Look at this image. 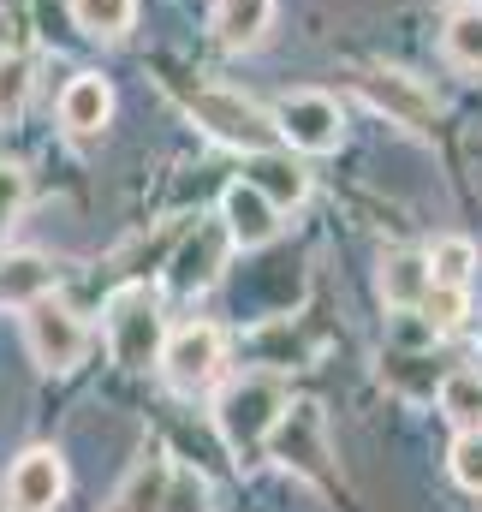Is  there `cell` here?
Masks as SVG:
<instances>
[{"label": "cell", "instance_id": "obj_1", "mask_svg": "<svg viewBox=\"0 0 482 512\" xmlns=\"http://www.w3.org/2000/svg\"><path fill=\"white\" fill-rule=\"evenodd\" d=\"M280 417H286V387L274 376H239L215 399V429H221V441L233 447L239 465H262Z\"/></svg>", "mask_w": 482, "mask_h": 512}, {"label": "cell", "instance_id": "obj_2", "mask_svg": "<svg viewBox=\"0 0 482 512\" xmlns=\"http://www.w3.org/2000/svg\"><path fill=\"white\" fill-rule=\"evenodd\" d=\"M108 352L120 358L125 370H149L161 364V346H167V316H161V298L131 280L120 292H108Z\"/></svg>", "mask_w": 482, "mask_h": 512}, {"label": "cell", "instance_id": "obj_3", "mask_svg": "<svg viewBox=\"0 0 482 512\" xmlns=\"http://www.w3.org/2000/svg\"><path fill=\"white\" fill-rule=\"evenodd\" d=\"M191 120L209 131V137H221V143H233L244 155H256V149H274L280 143V126H274V114H262L250 96L239 90H221V84H209V90H191Z\"/></svg>", "mask_w": 482, "mask_h": 512}, {"label": "cell", "instance_id": "obj_4", "mask_svg": "<svg viewBox=\"0 0 482 512\" xmlns=\"http://www.w3.org/2000/svg\"><path fill=\"white\" fill-rule=\"evenodd\" d=\"M24 346H30V358L42 370H78L84 352H90V328H84V316L72 304H60L48 292V298H36L24 310Z\"/></svg>", "mask_w": 482, "mask_h": 512}, {"label": "cell", "instance_id": "obj_5", "mask_svg": "<svg viewBox=\"0 0 482 512\" xmlns=\"http://www.w3.org/2000/svg\"><path fill=\"white\" fill-rule=\"evenodd\" d=\"M161 370H167V382L179 387V393H209V387L221 382V370H227V334L215 322L173 328L167 346H161Z\"/></svg>", "mask_w": 482, "mask_h": 512}, {"label": "cell", "instance_id": "obj_6", "mask_svg": "<svg viewBox=\"0 0 482 512\" xmlns=\"http://www.w3.org/2000/svg\"><path fill=\"white\" fill-rule=\"evenodd\" d=\"M274 126H280V137H286L292 149H304V155H328V149H340V137H346L340 102L322 96V90H292V96H280V102H274Z\"/></svg>", "mask_w": 482, "mask_h": 512}, {"label": "cell", "instance_id": "obj_7", "mask_svg": "<svg viewBox=\"0 0 482 512\" xmlns=\"http://www.w3.org/2000/svg\"><path fill=\"white\" fill-rule=\"evenodd\" d=\"M358 96L375 108V114H387L393 126L405 131H435V120H441V108H435V96L411 78V72H358Z\"/></svg>", "mask_w": 482, "mask_h": 512}, {"label": "cell", "instance_id": "obj_8", "mask_svg": "<svg viewBox=\"0 0 482 512\" xmlns=\"http://www.w3.org/2000/svg\"><path fill=\"white\" fill-rule=\"evenodd\" d=\"M60 495H66V459L54 447L18 453V465L6 471V507L12 512H54Z\"/></svg>", "mask_w": 482, "mask_h": 512}, {"label": "cell", "instance_id": "obj_9", "mask_svg": "<svg viewBox=\"0 0 482 512\" xmlns=\"http://www.w3.org/2000/svg\"><path fill=\"white\" fill-rule=\"evenodd\" d=\"M227 251H233V233H227V221H209V227H197L179 256L167 262V286L173 292H209L215 280H221V268H227Z\"/></svg>", "mask_w": 482, "mask_h": 512}, {"label": "cell", "instance_id": "obj_10", "mask_svg": "<svg viewBox=\"0 0 482 512\" xmlns=\"http://www.w3.org/2000/svg\"><path fill=\"white\" fill-rule=\"evenodd\" d=\"M280 215H286V209H280L268 191H256L250 179H233V185L221 191V221H227V233H233L239 251L268 245V239L280 233Z\"/></svg>", "mask_w": 482, "mask_h": 512}, {"label": "cell", "instance_id": "obj_11", "mask_svg": "<svg viewBox=\"0 0 482 512\" xmlns=\"http://www.w3.org/2000/svg\"><path fill=\"white\" fill-rule=\"evenodd\" d=\"M108 114H114V84H108V78L78 72V78L60 90V126L72 131V137H96V131L108 126Z\"/></svg>", "mask_w": 482, "mask_h": 512}, {"label": "cell", "instance_id": "obj_12", "mask_svg": "<svg viewBox=\"0 0 482 512\" xmlns=\"http://www.w3.org/2000/svg\"><path fill=\"white\" fill-rule=\"evenodd\" d=\"M54 292V262L42 251H0V310H30Z\"/></svg>", "mask_w": 482, "mask_h": 512}, {"label": "cell", "instance_id": "obj_13", "mask_svg": "<svg viewBox=\"0 0 482 512\" xmlns=\"http://www.w3.org/2000/svg\"><path fill=\"white\" fill-rule=\"evenodd\" d=\"M256 191H268L280 209H298L304 197H310V173L292 161V155H274V149H256L250 155V173H244Z\"/></svg>", "mask_w": 482, "mask_h": 512}, {"label": "cell", "instance_id": "obj_14", "mask_svg": "<svg viewBox=\"0 0 482 512\" xmlns=\"http://www.w3.org/2000/svg\"><path fill=\"white\" fill-rule=\"evenodd\" d=\"M429 286H435V268H429L423 251H393L387 256V268H381V298H387V304L417 310V304L429 298Z\"/></svg>", "mask_w": 482, "mask_h": 512}, {"label": "cell", "instance_id": "obj_15", "mask_svg": "<svg viewBox=\"0 0 482 512\" xmlns=\"http://www.w3.org/2000/svg\"><path fill=\"white\" fill-rule=\"evenodd\" d=\"M167 483H173V459L149 453V459L125 477V489L114 495V507L108 512H161L167 507Z\"/></svg>", "mask_w": 482, "mask_h": 512}, {"label": "cell", "instance_id": "obj_16", "mask_svg": "<svg viewBox=\"0 0 482 512\" xmlns=\"http://www.w3.org/2000/svg\"><path fill=\"white\" fill-rule=\"evenodd\" d=\"M441 48L453 66L465 72H482V0H465L447 12V30H441Z\"/></svg>", "mask_w": 482, "mask_h": 512}, {"label": "cell", "instance_id": "obj_17", "mask_svg": "<svg viewBox=\"0 0 482 512\" xmlns=\"http://www.w3.org/2000/svg\"><path fill=\"white\" fill-rule=\"evenodd\" d=\"M274 18V0H215V36L227 48H250Z\"/></svg>", "mask_w": 482, "mask_h": 512}, {"label": "cell", "instance_id": "obj_18", "mask_svg": "<svg viewBox=\"0 0 482 512\" xmlns=\"http://www.w3.org/2000/svg\"><path fill=\"white\" fill-rule=\"evenodd\" d=\"M441 417L459 429H482V370H453L441 382Z\"/></svg>", "mask_w": 482, "mask_h": 512}, {"label": "cell", "instance_id": "obj_19", "mask_svg": "<svg viewBox=\"0 0 482 512\" xmlns=\"http://www.w3.org/2000/svg\"><path fill=\"white\" fill-rule=\"evenodd\" d=\"M429 334H459L471 316V286H429V298L417 304Z\"/></svg>", "mask_w": 482, "mask_h": 512}, {"label": "cell", "instance_id": "obj_20", "mask_svg": "<svg viewBox=\"0 0 482 512\" xmlns=\"http://www.w3.org/2000/svg\"><path fill=\"white\" fill-rule=\"evenodd\" d=\"M137 18V0H72V24L90 36H125Z\"/></svg>", "mask_w": 482, "mask_h": 512}, {"label": "cell", "instance_id": "obj_21", "mask_svg": "<svg viewBox=\"0 0 482 512\" xmlns=\"http://www.w3.org/2000/svg\"><path fill=\"white\" fill-rule=\"evenodd\" d=\"M429 268H435V286H471V268H477V245L471 239H441L429 251Z\"/></svg>", "mask_w": 482, "mask_h": 512}, {"label": "cell", "instance_id": "obj_22", "mask_svg": "<svg viewBox=\"0 0 482 512\" xmlns=\"http://www.w3.org/2000/svg\"><path fill=\"white\" fill-rule=\"evenodd\" d=\"M30 102V60L24 54H0V126H12Z\"/></svg>", "mask_w": 482, "mask_h": 512}, {"label": "cell", "instance_id": "obj_23", "mask_svg": "<svg viewBox=\"0 0 482 512\" xmlns=\"http://www.w3.org/2000/svg\"><path fill=\"white\" fill-rule=\"evenodd\" d=\"M447 465H453V483H459V489L482 495V429H465V435L453 441Z\"/></svg>", "mask_w": 482, "mask_h": 512}, {"label": "cell", "instance_id": "obj_24", "mask_svg": "<svg viewBox=\"0 0 482 512\" xmlns=\"http://www.w3.org/2000/svg\"><path fill=\"white\" fill-rule=\"evenodd\" d=\"M161 512H209V483L197 471H179L173 465V483H167V507Z\"/></svg>", "mask_w": 482, "mask_h": 512}, {"label": "cell", "instance_id": "obj_25", "mask_svg": "<svg viewBox=\"0 0 482 512\" xmlns=\"http://www.w3.org/2000/svg\"><path fill=\"white\" fill-rule=\"evenodd\" d=\"M24 203H30V179H24V167L0 161V233L24 215Z\"/></svg>", "mask_w": 482, "mask_h": 512}]
</instances>
